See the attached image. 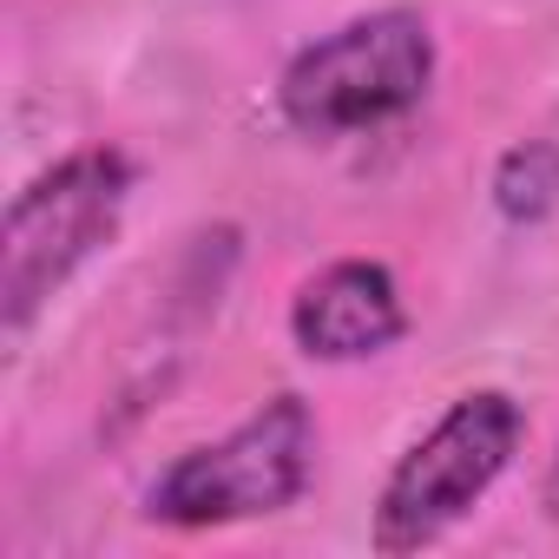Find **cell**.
Returning <instances> with one entry per match:
<instances>
[{"label": "cell", "mask_w": 559, "mask_h": 559, "mask_svg": "<svg viewBox=\"0 0 559 559\" xmlns=\"http://www.w3.org/2000/svg\"><path fill=\"white\" fill-rule=\"evenodd\" d=\"M290 336L317 362H369L408 336V304L395 270L376 257L323 263L290 304Z\"/></svg>", "instance_id": "5"}, {"label": "cell", "mask_w": 559, "mask_h": 559, "mask_svg": "<svg viewBox=\"0 0 559 559\" xmlns=\"http://www.w3.org/2000/svg\"><path fill=\"white\" fill-rule=\"evenodd\" d=\"M539 507H546V520H559V454H552V467L539 480Z\"/></svg>", "instance_id": "7"}, {"label": "cell", "mask_w": 559, "mask_h": 559, "mask_svg": "<svg viewBox=\"0 0 559 559\" xmlns=\"http://www.w3.org/2000/svg\"><path fill=\"white\" fill-rule=\"evenodd\" d=\"M526 441V408L507 389H467L448 402V415L389 467L369 520V546L402 559L435 539H448L513 467Z\"/></svg>", "instance_id": "3"}, {"label": "cell", "mask_w": 559, "mask_h": 559, "mask_svg": "<svg viewBox=\"0 0 559 559\" xmlns=\"http://www.w3.org/2000/svg\"><path fill=\"white\" fill-rule=\"evenodd\" d=\"M493 211L507 224H546L559 211V145L552 139H520L493 165Z\"/></svg>", "instance_id": "6"}, {"label": "cell", "mask_w": 559, "mask_h": 559, "mask_svg": "<svg viewBox=\"0 0 559 559\" xmlns=\"http://www.w3.org/2000/svg\"><path fill=\"white\" fill-rule=\"evenodd\" d=\"M435 27L415 8H382L310 40L276 80V112L304 139H356L408 119L435 86Z\"/></svg>", "instance_id": "2"}, {"label": "cell", "mask_w": 559, "mask_h": 559, "mask_svg": "<svg viewBox=\"0 0 559 559\" xmlns=\"http://www.w3.org/2000/svg\"><path fill=\"white\" fill-rule=\"evenodd\" d=\"M132 204V158L112 145L67 152L34 185L14 191L0 230V330L21 343L34 317L119 237Z\"/></svg>", "instance_id": "1"}, {"label": "cell", "mask_w": 559, "mask_h": 559, "mask_svg": "<svg viewBox=\"0 0 559 559\" xmlns=\"http://www.w3.org/2000/svg\"><path fill=\"white\" fill-rule=\"evenodd\" d=\"M317 480V415L304 395H270L250 408L230 435L185 448L145 493V513L158 526H237L270 520L310 493Z\"/></svg>", "instance_id": "4"}]
</instances>
